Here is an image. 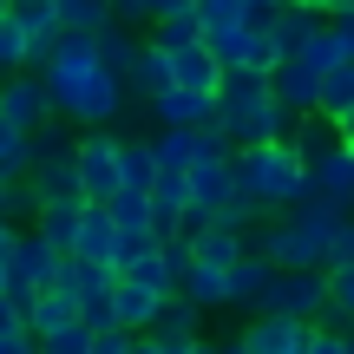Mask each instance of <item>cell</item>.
I'll return each instance as SVG.
<instances>
[{
    "mask_svg": "<svg viewBox=\"0 0 354 354\" xmlns=\"http://www.w3.org/2000/svg\"><path fill=\"white\" fill-rule=\"evenodd\" d=\"M73 177H79V197H86V203L112 197V190H118V131L86 125V138L73 145Z\"/></svg>",
    "mask_w": 354,
    "mask_h": 354,
    "instance_id": "obj_5",
    "label": "cell"
},
{
    "mask_svg": "<svg viewBox=\"0 0 354 354\" xmlns=\"http://www.w3.org/2000/svg\"><path fill=\"white\" fill-rule=\"evenodd\" d=\"M230 165H236V190L256 203V216L263 210H289L295 197H308V165L295 158L289 138H256V145H236L230 151Z\"/></svg>",
    "mask_w": 354,
    "mask_h": 354,
    "instance_id": "obj_3",
    "label": "cell"
},
{
    "mask_svg": "<svg viewBox=\"0 0 354 354\" xmlns=\"http://www.w3.org/2000/svg\"><path fill=\"white\" fill-rule=\"evenodd\" d=\"M7 13L26 26V33H53V26H59L53 20V0H7Z\"/></svg>",
    "mask_w": 354,
    "mask_h": 354,
    "instance_id": "obj_36",
    "label": "cell"
},
{
    "mask_svg": "<svg viewBox=\"0 0 354 354\" xmlns=\"http://www.w3.org/2000/svg\"><path fill=\"white\" fill-rule=\"evenodd\" d=\"M112 7V20L118 26H138V20H151V0H105Z\"/></svg>",
    "mask_w": 354,
    "mask_h": 354,
    "instance_id": "obj_40",
    "label": "cell"
},
{
    "mask_svg": "<svg viewBox=\"0 0 354 354\" xmlns=\"http://www.w3.org/2000/svg\"><path fill=\"white\" fill-rule=\"evenodd\" d=\"M59 256H66L59 243H46L33 223H20V230H13V243H7V276H26L33 289H46L53 269H59Z\"/></svg>",
    "mask_w": 354,
    "mask_h": 354,
    "instance_id": "obj_7",
    "label": "cell"
},
{
    "mask_svg": "<svg viewBox=\"0 0 354 354\" xmlns=\"http://www.w3.org/2000/svg\"><path fill=\"white\" fill-rule=\"evenodd\" d=\"M46 112H53V105H46V86H39V73L13 66V73L0 79V118H7V125H20V131H33Z\"/></svg>",
    "mask_w": 354,
    "mask_h": 354,
    "instance_id": "obj_8",
    "label": "cell"
},
{
    "mask_svg": "<svg viewBox=\"0 0 354 354\" xmlns=\"http://www.w3.org/2000/svg\"><path fill=\"white\" fill-rule=\"evenodd\" d=\"M0 354H39V342L26 335V322H20V328H7V335H0Z\"/></svg>",
    "mask_w": 354,
    "mask_h": 354,
    "instance_id": "obj_42",
    "label": "cell"
},
{
    "mask_svg": "<svg viewBox=\"0 0 354 354\" xmlns=\"http://www.w3.org/2000/svg\"><path fill=\"white\" fill-rule=\"evenodd\" d=\"M7 328H20V308H13L7 295H0V335H7Z\"/></svg>",
    "mask_w": 354,
    "mask_h": 354,
    "instance_id": "obj_43",
    "label": "cell"
},
{
    "mask_svg": "<svg viewBox=\"0 0 354 354\" xmlns=\"http://www.w3.org/2000/svg\"><path fill=\"white\" fill-rule=\"evenodd\" d=\"M335 125H342V138H354V105H348V112H342V118H335Z\"/></svg>",
    "mask_w": 354,
    "mask_h": 354,
    "instance_id": "obj_46",
    "label": "cell"
},
{
    "mask_svg": "<svg viewBox=\"0 0 354 354\" xmlns=\"http://www.w3.org/2000/svg\"><path fill=\"white\" fill-rule=\"evenodd\" d=\"M328 13H354V0H328ZM328 13H322V20H328Z\"/></svg>",
    "mask_w": 354,
    "mask_h": 354,
    "instance_id": "obj_47",
    "label": "cell"
},
{
    "mask_svg": "<svg viewBox=\"0 0 354 354\" xmlns=\"http://www.w3.org/2000/svg\"><path fill=\"white\" fill-rule=\"evenodd\" d=\"M13 66H26V26L0 7V73H13Z\"/></svg>",
    "mask_w": 354,
    "mask_h": 354,
    "instance_id": "obj_34",
    "label": "cell"
},
{
    "mask_svg": "<svg viewBox=\"0 0 354 354\" xmlns=\"http://www.w3.org/2000/svg\"><path fill=\"white\" fill-rule=\"evenodd\" d=\"M158 177L151 151H145V138H118V190H145Z\"/></svg>",
    "mask_w": 354,
    "mask_h": 354,
    "instance_id": "obj_30",
    "label": "cell"
},
{
    "mask_svg": "<svg viewBox=\"0 0 354 354\" xmlns=\"http://www.w3.org/2000/svg\"><path fill=\"white\" fill-rule=\"evenodd\" d=\"M315 26H322V13H308V7H276V13L263 20V33H269V46H276V59H282V53H295Z\"/></svg>",
    "mask_w": 354,
    "mask_h": 354,
    "instance_id": "obj_20",
    "label": "cell"
},
{
    "mask_svg": "<svg viewBox=\"0 0 354 354\" xmlns=\"http://www.w3.org/2000/svg\"><path fill=\"white\" fill-rule=\"evenodd\" d=\"M190 13H197L203 33H216V26H236L243 20V0H190Z\"/></svg>",
    "mask_w": 354,
    "mask_h": 354,
    "instance_id": "obj_35",
    "label": "cell"
},
{
    "mask_svg": "<svg viewBox=\"0 0 354 354\" xmlns=\"http://www.w3.org/2000/svg\"><path fill=\"white\" fill-rule=\"evenodd\" d=\"M13 230H20V223H7V216H0V263H7V243H13Z\"/></svg>",
    "mask_w": 354,
    "mask_h": 354,
    "instance_id": "obj_44",
    "label": "cell"
},
{
    "mask_svg": "<svg viewBox=\"0 0 354 354\" xmlns=\"http://www.w3.org/2000/svg\"><path fill=\"white\" fill-rule=\"evenodd\" d=\"M171 86V59L158 46H138V59H131V73H125V99H151V92H165Z\"/></svg>",
    "mask_w": 354,
    "mask_h": 354,
    "instance_id": "obj_25",
    "label": "cell"
},
{
    "mask_svg": "<svg viewBox=\"0 0 354 354\" xmlns=\"http://www.w3.org/2000/svg\"><path fill=\"white\" fill-rule=\"evenodd\" d=\"M125 348H131L125 328H92V342H86V354H125Z\"/></svg>",
    "mask_w": 354,
    "mask_h": 354,
    "instance_id": "obj_38",
    "label": "cell"
},
{
    "mask_svg": "<svg viewBox=\"0 0 354 354\" xmlns=\"http://www.w3.org/2000/svg\"><path fill=\"white\" fill-rule=\"evenodd\" d=\"M322 269H269V282L256 289V315H295V322H322Z\"/></svg>",
    "mask_w": 354,
    "mask_h": 354,
    "instance_id": "obj_4",
    "label": "cell"
},
{
    "mask_svg": "<svg viewBox=\"0 0 354 354\" xmlns=\"http://www.w3.org/2000/svg\"><path fill=\"white\" fill-rule=\"evenodd\" d=\"M0 282H7V263H0Z\"/></svg>",
    "mask_w": 354,
    "mask_h": 354,
    "instance_id": "obj_50",
    "label": "cell"
},
{
    "mask_svg": "<svg viewBox=\"0 0 354 354\" xmlns=\"http://www.w3.org/2000/svg\"><path fill=\"white\" fill-rule=\"evenodd\" d=\"M66 322H73V302H66L59 289H39V295H33V308H26V335L39 342V335L66 328Z\"/></svg>",
    "mask_w": 354,
    "mask_h": 354,
    "instance_id": "obj_29",
    "label": "cell"
},
{
    "mask_svg": "<svg viewBox=\"0 0 354 354\" xmlns=\"http://www.w3.org/2000/svg\"><path fill=\"white\" fill-rule=\"evenodd\" d=\"M158 302H165V289H151V282H138V276H112V328H125V335L151 328Z\"/></svg>",
    "mask_w": 354,
    "mask_h": 354,
    "instance_id": "obj_12",
    "label": "cell"
},
{
    "mask_svg": "<svg viewBox=\"0 0 354 354\" xmlns=\"http://www.w3.org/2000/svg\"><path fill=\"white\" fill-rule=\"evenodd\" d=\"M184 190H190V203H223L230 190H236V165H230V151H197L184 165Z\"/></svg>",
    "mask_w": 354,
    "mask_h": 354,
    "instance_id": "obj_9",
    "label": "cell"
},
{
    "mask_svg": "<svg viewBox=\"0 0 354 354\" xmlns=\"http://www.w3.org/2000/svg\"><path fill=\"white\" fill-rule=\"evenodd\" d=\"M112 250H118V223L105 216V203H86V210H79V230H73V243H66V256L112 269Z\"/></svg>",
    "mask_w": 354,
    "mask_h": 354,
    "instance_id": "obj_11",
    "label": "cell"
},
{
    "mask_svg": "<svg viewBox=\"0 0 354 354\" xmlns=\"http://www.w3.org/2000/svg\"><path fill=\"white\" fill-rule=\"evenodd\" d=\"M342 354H354V328H348V335H342Z\"/></svg>",
    "mask_w": 354,
    "mask_h": 354,
    "instance_id": "obj_49",
    "label": "cell"
},
{
    "mask_svg": "<svg viewBox=\"0 0 354 354\" xmlns=\"http://www.w3.org/2000/svg\"><path fill=\"white\" fill-rule=\"evenodd\" d=\"M308 190L328 197V203H342V210H354V151H348V145H335L328 158L308 165Z\"/></svg>",
    "mask_w": 354,
    "mask_h": 354,
    "instance_id": "obj_14",
    "label": "cell"
},
{
    "mask_svg": "<svg viewBox=\"0 0 354 354\" xmlns=\"http://www.w3.org/2000/svg\"><path fill=\"white\" fill-rule=\"evenodd\" d=\"M145 105H151L158 125H203V118H210V92H190V86H165Z\"/></svg>",
    "mask_w": 354,
    "mask_h": 354,
    "instance_id": "obj_15",
    "label": "cell"
},
{
    "mask_svg": "<svg viewBox=\"0 0 354 354\" xmlns=\"http://www.w3.org/2000/svg\"><path fill=\"white\" fill-rule=\"evenodd\" d=\"M26 165H33V145H26V131L0 118V177H26Z\"/></svg>",
    "mask_w": 354,
    "mask_h": 354,
    "instance_id": "obj_32",
    "label": "cell"
},
{
    "mask_svg": "<svg viewBox=\"0 0 354 354\" xmlns=\"http://www.w3.org/2000/svg\"><path fill=\"white\" fill-rule=\"evenodd\" d=\"M348 105H354V59H335L328 73L315 79V112L322 118H342Z\"/></svg>",
    "mask_w": 354,
    "mask_h": 354,
    "instance_id": "obj_23",
    "label": "cell"
},
{
    "mask_svg": "<svg viewBox=\"0 0 354 354\" xmlns=\"http://www.w3.org/2000/svg\"><path fill=\"white\" fill-rule=\"evenodd\" d=\"M177 295H190L197 308H223V263H197L190 256L184 282H177Z\"/></svg>",
    "mask_w": 354,
    "mask_h": 354,
    "instance_id": "obj_27",
    "label": "cell"
},
{
    "mask_svg": "<svg viewBox=\"0 0 354 354\" xmlns=\"http://www.w3.org/2000/svg\"><path fill=\"white\" fill-rule=\"evenodd\" d=\"M295 59H308V66H315V73H328V66L342 59V46H335V33H328V20H322L315 33H308L302 46H295Z\"/></svg>",
    "mask_w": 354,
    "mask_h": 354,
    "instance_id": "obj_33",
    "label": "cell"
},
{
    "mask_svg": "<svg viewBox=\"0 0 354 354\" xmlns=\"http://www.w3.org/2000/svg\"><path fill=\"white\" fill-rule=\"evenodd\" d=\"M197 39L210 46V59H216V66H243V73H269V66H276V46H269V33H263V26H250V20L216 26V33H197Z\"/></svg>",
    "mask_w": 354,
    "mask_h": 354,
    "instance_id": "obj_6",
    "label": "cell"
},
{
    "mask_svg": "<svg viewBox=\"0 0 354 354\" xmlns=\"http://www.w3.org/2000/svg\"><path fill=\"white\" fill-rule=\"evenodd\" d=\"M328 33L342 46V59H354V13H328Z\"/></svg>",
    "mask_w": 354,
    "mask_h": 354,
    "instance_id": "obj_41",
    "label": "cell"
},
{
    "mask_svg": "<svg viewBox=\"0 0 354 354\" xmlns=\"http://www.w3.org/2000/svg\"><path fill=\"white\" fill-rule=\"evenodd\" d=\"M165 59H171V86H190V92H216V73H223V66L210 59V46H203V39H190V46L165 53Z\"/></svg>",
    "mask_w": 354,
    "mask_h": 354,
    "instance_id": "obj_18",
    "label": "cell"
},
{
    "mask_svg": "<svg viewBox=\"0 0 354 354\" xmlns=\"http://www.w3.org/2000/svg\"><path fill=\"white\" fill-rule=\"evenodd\" d=\"M158 256H165V276H171V289H177L184 269H190V236H165V243H158Z\"/></svg>",
    "mask_w": 354,
    "mask_h": 354,
    "instance_id": "obj_37",
    "label": "cell"
},
{
    "mask_svg": "<svg viewBox=\"0 0 354 354\" xmlns=\"http://www.w3.org/2000/svg\"><path fill=\"white\" fill-rule=\"evenodd\" d=\"M269 269H276V263H269L263 250H250V243H243V250L223 263V308H250L256 289L269 282Z\"/></svg>",
    "mask_w": 354,
    "mask_h": 354,
    "instance_id": "obj_13",
    "label": "cell"
},
{
    "mask_svg": "<svg viewBox=\"0 0 354 354\" xmlns=\"http://www.w3.org/2000/svg\"><path fill=\"white\" fill-rule=\"evenodd\" d=\"M145 151L158 171H184L197 158V138H190V125H158V138H145Z\"/></svg>",
    "mask_w": 354,
    "mask_h": 354,
    "instance_id": "obj_26",
    "label": "cell"
},
{
    "mask_svg": "<svg viewBox=\"0 0 354 354\" xmlns=\"http://www.w3.org/2000/svg\"><path fill=\"white\" fill-rule=\"evenodd\" d=\"M216 354H250V348H243V342H216Z\"/></svg>",
    "mask_w": 354,
    "mask_h": 354,
    "instance_id": "obj_48",
    "label": "cell"
},
{
    "mask_svg": "<svg viewBox=\"0 0 354 354\" xmlns=\"http://www.w3.org/2000/svg\"><path fill=\"white\" fill-rule=\"evenodd\" d=\"M53 20H59V33H99L112 7L105 0H53Z\"/></svg>",
    "mask_w": 354,
    "mask_h": 354,
    "instance_id": "obj_28",
    "label": "cell"
},
{
    "mask_svg": "<svg viewBox=\"0 0 354 354\" xmlns=\"http://www.w3.org/2000/svg\"><path fill=\"white\" fill-rule=\"evenodd\" d=\"M79 210H86V197H39V210H33V230L46 243H73V230H79Z\"/></svg>",
    "mask_w": 354,
    "mask_h": 354,
    "instance_id": "obj_21",
    "label": "cell"
},
{
    "mask_svg": "<svg viewBox=\"0 0 354 354\" xmlns=\"http://www.w3.org/2000/svg\"><path fill=\"white\" fill-rule=\"evenodd\" d=\"M322 289H328V302H322V322H354V256L322 269Z\"/></svg>",
    "mask_w": 354,
    "mask_h": 354,
    "instance_id": "obj_24",
    "label": "cell"
},
{
    "mask_svg": "<svg viewBox=\"0 0 354 354\" xmlns=\"http://www.w3.org/2000/svg\"><path fill=\"white\" fill-rule=\"evenodd\" d=\"M138 46H145V39L131 33V26H118V20H105L99 33H92V53H99V66L118 79V86H125V73H131V59H138Z\"/></svg>",
    "mask_w": 354,
    "mask_h": 354,
    "instance_id": "obj_17",
    "label": "cell"
},
{
    "mask_svg": "<svg viewBox=\"0 0 354 354\" xmlns=\"http://www.w3.org/2000/svg\"><path fill=\"white\" fill-rule=\"evenodd\" d=\"M39 86H46L53 118H73V125H112V118L131 105L125 86H118V79L99 66L92 33H59L53 59L39 66Z\"/></svg>",
    "mask_w": 354,
    "mask_h": 354,
    "instance_id": "obj_1",
    "label": "cell"
},
{
    "mask_svg": "<svg viewBox=\"0 0 354 354\" xmlns=\"http://www.w3.org/2000/svg\"><path fill=\"white\" fill-rule=\"evenodd\" d=\"M263 79H269V99H276V105H289V112H315V79H322V73H315L308 59L282 53Z\"/></svg>",
    "mask_w": 354,
    "mask_h": 354,
    "instance_id": "obj_10",
    "label": "cell"
},
{
    "mask_svg": "<svg viewBox=\"0 0 354 354\" xmlns=\"http://www.w3.org/2000/svg\"><path fill=\"white\" fill-rule=\"evenodd\" d=\"M302 335H308V322H295V315H256L250 328L236 335V342L250 348V354H282V348L302 342Z\"/></svg>",
    "mask_w": 354,
    "mask_h": 354,
    "instance_id": "obj_16",
    "label": "cell"
},
{
    "mask_svg": "<svg viewBox=\"0 0 354 354\" xmlns=\"http://www.w3.org/2000/svg\"><path fill=\"white\" fill-rule=\"evenodd\" d=\"M26 190L33 197H79V177H73V151H53L26 165Z\"/></svg>",
    "mask_w": 354,
    "mask_h": 354,
    "instance_id": "obj_19",
    "label": "cell"
},
{
    "mask_svg": "<svg viewBox=\"0 0 354 354\" xmlns=\"http://www.w3.org/2000/svg\"><path fill=\"white\" fill-rule=\"evenodd\" d=\"M302 354H342V335H335V328H315V322H308V335H302Z\"/></svg>",
    "mask_w": 354,
    "mask_h": 354,
    "instance_id": "obj_39",
    "label": "cell"
},
{
    "mask_svg": "<svg viewBox=\"0 0 354 354\" xmlns=\"http://www.w3.org/2000/svg\"><path fill=\"white\" fill-rule=\"evenodd\" d=\"M197 322H203V308L190 302V295L165 289V302H158V315H151V335H165V342H190V335H197Z\"/></svg>",
    "mask_w": 354,
    "mask_h": 354,
    "instance_id": "obj_22",
    "label": "cell"
},
{
    "mask_svg": "<svg viewBox=\"0 0 354 354\" xmlns=\"http://www.w3.org/2000/svg\"><path fill=\"white\" fill-rule=\"evenodd\" d=\"M348 151H354V138H348Z\"/></svg>",
    "mask_w": 354,
    "mask_h": 354,
    "instance_id": "obj_52",
    "label": "cell"
},
{
    "mask_svg": "<svg viewBox=\"0 0 354 354\" xmlns=\"http://www.w3.org/2000/svg\"><path fill=\"white\" fill-rule=\"evenodd\" d=\"M184 354H216V342H197V335H190V342H184Z\"/></svg>",
    "mask_w": 354,
    "mask_h": 354,
    "instance_id": "obj_45",
    "label": "cell"
},
{
    "mask_svg": "<svg viewBox=\"0 0 354 354\" xmlns=\"http://www.w3.org/2000/svg\"><path fill=\"white\" fill-rule=\"evenodd\" d=\"M203 26H197V13H171V20H151V39L145 46H158V53H177V46H190Z\"/></svg>",
    "mask_w": 354,
    "mask_h": 354,
    "instance_id": "obj_31",
    "label": "cell"
},
{
    "mask_svg": "<svg viewBox=\"0 0 354 354\" xmlns=\"http://www.w3.org/2000/svg\"><path fill=\"white\" fill-rule=\"evenodd\" d=\"M243 7H256V0H243Z\"/></svg>",
    "mask_w": 354,
    "mask_h": 354,
    "instance_id": "obj_51",
    "label": "cell"
},
{
    "mask_svg": "<svg viewBox=\"0 0 354 354\" xmlns=\"http://www.w3.org/2000/svg\"><path fill=\"white\" fill-rule=\"evenodd\" d=\"M210 118L223 125L230 145H256V138H289L295 112L269 99V79L263 73H243V66H223L210 92Z\"/></svg>",
    "mask_w": 354,
    "mask_h": 354,
    "instance_id": "obj_2",
    "label": "cell"
}]
</instances>
